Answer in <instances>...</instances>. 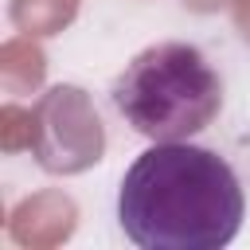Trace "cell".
<instances>
[{"instance_id":"7","label":"cell","mask_w":250,"mask_h":250,"mask_svg":"<svg viewBox=\"0 0 250 250\" xmlns=\"http://www.w3.org/2000/svg\"><path fill=\"white\" fill-rule=\"evenodd\" d=\"M31 145H35V109L8 102L0 109V148L20 152V148H31Z\"/></svg>"},{"instance_id":"1","label":"cell","mask_w":250,"mask_h":250,"mask_svg":"<svg viewBox=\"0 0 250 250\" xmlns=\"http://www.w3.org/2000/svg\"><path fill=\"white\" fill-rule=\"evenodd\" d=\"M242 211L234 168L188 141H152L117 191V223L141 250H219L238 234Z\"/></svg>"},{"instance_id":"3","label":"cell","mask_w":250,"mask_h":250,"mask_svg":"<svg viewBox=\"0 0 250 250\" xmlns=\"http://www.w3.org/2000/svg\"><path fill=\"white\" fill-rule=\"evenodd\" d=\"M35 109V164L51 176H78L94 168L105 152L102 117L82 86H51L39 94Z\"/></svg>"},{"instance_id":"8","label":"cell","mask_w":250,"mask_h":250,"mask_svg":"<svg viewBox=\"0 0 250 250\" xmlns=\"http://www.w3.org/2000/svg\"><path fill=\"white\" fill-rule=\"evenodd\" d=\"M230 20H234L238 35L250 43V0H230Z\"/></svg>"},{"instance_id":"4","label":"cell","mask_w":250,"mask_h":250,"mask_svg":"<svg viewBox=\"0 0 250 250\" xmlns=\"http://www.w3.org/2000/svg\"><path fill=\"white\" fill-rule=\"evenodd\" d=\"M74 227H78V207L59 188H43V191L20 199L16 211H12V219H8V234L23 250L62 246L74 234Z\"/></svg>"},{"instance_id":"2","label":"cell","mask_w":250,"mask_h":250,"mask_svg":"<svg viewBox=\"0 0 250 250\" xmlns=\"http://www.w3.org/2000/svg\"><path fill=\"white\" fill-rule=\"evenodd\" d=\"M117 113L148 141H188L223 109V82L191 43L145 47L109 90Z\"/></svg>"},{"instance_id":"5","label":"cell","mask_w":250,"mask_h":250,"mask_svg":"<svg viewBox=\"0 0 250 250\" xmlns=\"http://www.w3.org/2000/svg\"><path fill=\"white\" fill-rule=\"evenodd\" d=\"M47 78V55L31 35H16L0 47V82L8 94H31Z\"/></svg>"},{"instance_id":"6","label":"cell","mask_w":250,"mask_h":250,"mask_svg":"<svg viewBox=\"0 0 250 250\" xmlns=\"http://www.w3.org/2000/svg\"><path fill=\"white\" fill-rule=\"evenodd\" d=\"M8 16H12L20 35L43 39V35H59V31H66L74 23L78 0H12Z\"/></svg>"},{"instance_id":"9","label":"cell","mask_w":250,"mask_h":250,"mask_svg":"<svg viewBox=\"0 0 250 250\" xmlns=\"http://www.w3.org/2000/svg\"><path fill=\"white\" fill-rule=\"evenodd\" d=\"M223 4H230V0H184V8H191V12H219Z\"/></svg>"}]
</instances>
